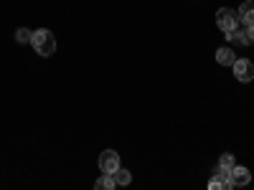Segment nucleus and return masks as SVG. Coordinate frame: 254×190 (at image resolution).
Returning <instances> with one entry per match:
<instances>
[{
    "label": "nucleus",
    "instance_id": "f257e3e1",
    "mask_svg": "<svg viewBox=\"0 0 254 190\" xmlns=\"http://www.w3.org/2000/svg\"><path fill=\"white\" fill-rule=\"evenodd\" d=\"M31 46L36 48L38 56H51V53L56 51V36H54L49 28H38V31H33Z\"/></svg>",
    "mask_w": 254,
    "mask_h": 190
},
{
    "label": "nucleus",
    "instance_id": "f03ea898",
    "mask_svg": "<svg viewBox=\"0 0 254 190\" xmlns=\"http://www.w3.org/2000/svg\"><path fill=\"white\" fill-rule=\"evenodd\" d=\"M216 26H219L224 33H229V31L239 28V18H237V13H234V10H229V8H219V13H216Z\"/></svg>",
    "mask_w": 254,
    "mask_h": 190
},
{
    "label": "nucleus",
    "instance_id": "7ed1b4c3",
    "mask_svg": "<svg viewBox=\"0 0 254 190\" xmlns=\"http://www.w3.org/2000/svg\"><path fill=\"white\" fill-rule=\"evenodd\" d=\"M234 183H231V170H224V167H216L214 178L208 180V190H231Z\"/></svg>",
    "mask_w": 254,
    "mask_h": 190
},
{
    "label": "nucleus",
    "instance_id": "20e7f679",
    "mask_svg": "<svg viewBox=\"0 0 254 190\" xmlns=\"http://www.w3.org/2000/svg\"><path fill=\"white\" fill-rule=\"evenodd\" d=\"M231 69H234V76L239 81H244V84L254 79V63L249 58H237L234 63H231Z\"/></svg>",
    "mask_w": 254,
    "mask_h": 190
},
{
    "label": "nucleus",
    "instance_id": "39448f33",
    "mask_svg": "<svg viewBox=\"0 0 254 190\" xmlns=\"http://www.w3.org/2000/svg\"><path fill=\"white\" fill-rule=\"evenodd\" d=\"M117 167H120V155L115 150H104L99 155V170L102 173H115Z\"/></svg>",
    "mask_w": 254,
    "mask_h": 190
},
{
    "label": "nucleus",
    "instance_id": "423d86ee",
    "mask_svg": "<svg viewBox=\"0 0 254 190\" xmlns=\"http://www.w3.org/2000/svg\"><path fill=\"white\" fill-rule=\"evenodd\" d=\"M237 18L242 26H254V0H244L237 10Z\"/></svg>",
    "mask_w": 254,
    "mask_h": 190
},
{
    "label": "nucleus",
    "instance_id": "0eeeda50",
    "mask_svg": "<svg viewBox=\"0 0 254 190\" xmlns=\"http://www.w3.org/2000/svg\"><path fill=\"white\" fill-rule=\"evenodd\" d=\"M231 183L234 185H249L252 183V173L247 170V167H242V165H234L231 167Z\"/></svg>",
    "mask_w": 254,
    "mask_h": 190
},
{
    "label": "nucleus",
    "instance_id": "6e6552de",
    "mask_svg": "<svg viewBox=\"0 0 254 190\" xmlns=\"http://www.w3.org/2000/svg\"><path fill=\"white\" fill-rule=\"evenodd\" d=\"M216 61L221 63V66H231V63L237 61V56H234V48H231V46H224V48H219V51H216Z\"/></svg>",
    "mask_w": 254,
    "mask_h": 190
},
{
    "label": "nucleus",
    "instance_id": "1a4fd4ad",
    "mask_svg": "<svg viewBox=\"0 0 254 190\" xmlns=\"http://www.w3.org/2000/svg\"><path fill=\"white\" fill-rule=\"evenodd\" d=\"M226 41H229L231 46H247V38H244V31H242V28L229 31V33H226Z\"/></svg>",
    "mask_w": 254,
    "mask_h": 190
},
{
    "label": "nucleus",
    "instance_id": "9d476101",
    "mask_svg": "<svg viewBox=\"0 0 254 190\" xmlns=\"http://www.w3.org/2000/svg\"><path fill=\"white\" fill-rule=\"evenodd\" d=\"M94 188L97 190H112V188H117V183H115V175L112 173H104L97 183H94Z\"/></svg>",
    "mask_w": 254,
    "mask_h": 190
},
{
    "label": "nucleus",
    "instance_id": "9b49d317",
    "mask_svg": "<svg viewBox=\"0 0 254 190\" xmlns=\"http://www.w3.org/2000/svg\"><path fill=\"white\" fill-rule=\"evenodd\" d=\"M112 175H115V183H117V185H130V183H132L130 170H122V167H117V170H115Z\"/></svg>",
    "mask_w": 254,
    "mask_h": 190
},
{
    "label": "nucleus",
    "instance_id": "f8f14e48",
    "mask_svg": "<svg viewBox=\"0 0 254 190\" xmlns=\"http://www.w3.org/2000/svg\"><path fill=\"white\" fill-rule=\"evenodd\" d=\"M31 38H33L31 28H18L15 31V41H18V44H31Z\"/></svg>",
    "mask_w": 254,
    "mask_h": 190
},
{
    "label": "nucleus",
    "instance_id": "ddd939ff",
    "mask_svg": "<svg viewBox=\"0 0 254 190\" xmlns=\"http://www.w3.org/2000/svg\"><path fill=\"white\" fill-rule=\"evenodd\" d=\"M234 165H237L234 155H229V152H226V155H221V157H219V167H224V170H231Z\"/></svg>",
    "mask_w": 254,
    "mask_h": 190
},
{
    "label": "nucleus",
    "instance_id": "4468645a",
    "mask_svg": "<svg viewBox=\"0 0 254 190\" xmlns=\"http://www.w3.org/2000/svg\"><path fill=\"white\" fill-rule=\"evenodd\" d=\"M244 38H247V44H254V26H244Z\"/></svg>",
    "mask_w": 254,
    "mask_h": 190
}]
</instances>
